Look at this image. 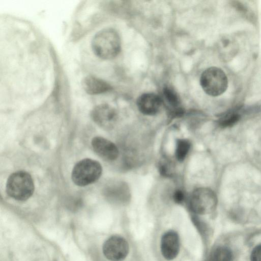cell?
<instances>
[{
	"instance_id": "1",
	"label": "cell",
	"mask_w": 261,
	"mask_h": 261,
	"mask_svg": "<svg viewBox=\"0 0 261 261\" xmlns=\"http://www.w3.org/2000/svg\"><path fill=\"white\" fill-rule=\"evenodd\" d=\"M91 46L97 57L103 60H111L119 53L121 40L114 29L106 28L98 31L93 36Z\"/></svg>"
},
{
	"instance_id": "2",
	"label": "cell",
	"mask_w": 261,
	"mask_h": 261,
	"mask_svg": "<svg viewBox=\"0 0 261 261\" xmlns=\"http://www.w3.org/2000/svg\"><path fill=\"white\" fill-rule=\"evenodd\" d=\"M34 189L32 176L28 172L22 171L11 174L7 179L6 187L7 194L19 201L29 199L33 195Z\"/></svg>"
},
{
	"instance_id": "3",
	"label": "cell",
	"mask_w": 261,
	"mask_h": 261,
	"mask_svg": "<svg viewBox=\"0 0 261 261\" xmlns=\"http://www.w3.org/2000/svg\"><path fill=\"white\" fill-rule=\"evenodd\" d=\"M102 171V167L98 162L90 159H85L74 166L71 178L76 185L86 186L96 181L100 178Z\"/></svg>"
},
{
	"instance_id": "4",
	"label": "cell",
	"mask_w": 261,
	"mask_h": 261,
	"mask_svg": "<svg viewBox=\"0 0 261 261\" xmlns=\"http://www.w3.org/2000/svg\"><path fill=\"white\" fill-rule=\"evenodd\" d=\"M200 83L205 93L211 96H218L226 91L228 81L226 75L221 69L211 67L202 73Z\"/></svg>"
},
{
	"instance_id": "5",
	"label": "cell",
	"mask_w": 261,
	"mask_h": 261,
	"mask_svg": "<svg viewBox=\"0 0 261 261\" xmlns=\"http://www.w3.org/2000/svg\"><path fill=\"white\" fill-rule=\"evenodd\" d=\"M217 204V198L215 193L207 188H199L192 193L189 206L196 214L205 215L213 212Z\"/></svg>"
},
{
	"instance_id": "6",
	"label": "cell",
	"mask_w": 261,
	"mask_h": 261,
	"mask_svg": "<svg viewBox=\"0 0 261 261\" xmlns=\"http://www.w3.org/2000/svg\"><path fill=\"white\" fill-rule=\"evenodd\" d=\"M103 253L111 261H122L129 252V245L123 237L113 236L103 244Z\"/></svg>"
},
{
	"instance_id": "7",
	"label": "cell",
	"mask_w": 261,
	"mask_h": 261,
	"mask_svg": "<svg viewBox=\"0 0 261 261\" xmlns=\"http://www.w3.org/2000/svg\"><path fill=\"white\" fill-rule=\"evenodd\" d=\"M91 117L95 123L105 128H111L116 120L115 110L107 104L95 107L91 111Z\"/></svg>"
},
{
	"instance_id": "8",
	"label": "cell",
	"mask_w": 261,
	"mask_h": 261,
	"mask_svg": "<svg viewBox=\"0 0 261 261\" xmlns=\"http://www.w3.org/2000/svg\"><path fill=\"white\" fill-rule=\"evenodd\" d=\"M179 249L180 242L178 233L174 230L166 232L161 240V251L163 257L167 260H172L178 255Z\"/></svg>"
},
{
	"instance_id": "9",
	"label": "cell",
	"mask_w": 261,
	"mask_h": 261,
	"mask_svg": "<svg viewBox=\"0 0 261 261\" xmlns=\"http://www.w3.org/2000/svg\"><path fill=\"white\" fill-rule=\"evenodd\" d=\"M91 145L94 151L105 160L114 161L119 155V150L117 146L112 142L103 137L93 138Z\"/></svg>"
},
{
	"instance_id": "10",
	"label": "cell",
	"mask_w": 261,
	"mask_h": 261,
	"mask_svg": "<svg viewBox=\"0 0 261 261\" xmlns=\"http://www.w3.org/2000/svg\"><path fill=\"white\" fill-rule=\"evenodd\" d=\"M162 102V99L158 95L146 93L138 98L137 105L141 113L145 115L152 116L159 112Z\"/></svg>"
},
{
	"instance_id": "11",
	"label": "cell",
	"mask_w": 261,
	"mask_h": 261,
	"mask_svg": "<svg viewBox=\"0 0 261 261\" xmlns=\"http://www.w3.org/2000/svg\"><path fill=\"white\" fill-rule=\"evenodd\" d=\"M82 85L85 92L90 95L100 94L112 89L107 82L93 75L85 77L82 82Z\"/></svg>"
},
{
	"instance_id": "12",
	"label": "cell",
	"mask_w": 261,
	"mask_h": 261,
	"mask_svg": "<svg viewBox=\"0 0 261 261\" xmlns=\"http://www.w3.org/2000/svg\"><path fill=\"white\" fill-rule=\"evenodd\" d=\"M163 97L169 107V114L174 113L182 109L178 94L173 87L165 86L163 90Z\"/></svg>"
},
{
	"instance_id": "13",
	"label": "cell",
	"mask_w": 261,
	"mask_h": 261,
	"mask_svg": "<svg viewBox=\"0 0 261 261\" xmlns=\"http://www.w3.org/2000/svg\"><path fill=\"white\" fill-rule=\"evenodd\" d=\"M111 191L110 194L114 196L115 199L122 202L127 201L129 198V191L127 185L125 183L120 182H117L110 188Z\"/></svg>"
},
{
	"instance_id": "14",
	"label": "cell",
	"mask_w": 261,
	"mask_h": 261,
	"mask_svg": "<svg viewBox=\"0 0 261 261\" xmlns=\"http://www.w3.org/2000/svg\"><path fill=\"white\" fill-rule=\"evenodd\" d=\"M191 147L190 142L186 139H178L176 143L175 155L179 162H182L186 158Z\"/></svg>"
},
{
	"instance_id": "15",
	"label": "cell",
	"mask_w": 261,
	"mask_h": 261,
	"mask_svg": "<svg viewBox=\"0 0 261 261\" xmlns=\"http://www.w3.org/2000/svg\"><path fill=\"white\" fill-rule=\"evenodd\" d=\"M232 258L231 251L226 247L220 246L213 251L210 261H232Z\"/></svg>"
},
{
	"instance_id": "16",
	"label": "cell",
	"mask_w": 261,
	"mask_h": 261,
	"mask_svg": "<svg viewBox=\"0 0 261 261\" xmlns=\"http://www.w3.org/2000/svg\"><path fill=\"white\" fill-rule=\"evenodd\" d=\"M240 115L237 113L230 114L222 117L219 120V124L225 127L235 124L240 119Z\"/></svg>"
},
{
	"instance_id": "17",
	"label": "cell",
	"mask_w": 261,
	"mask_h": 261,
	"mask_svg": "<svg viewBox=\"0 0 261 261\" xmlns=\"http://www.w3.org/2000/svg\"><path fill=\"white\" fill-rule=\"evenodd\" d=\"M172 165L168 160L161 162L159 166L160 174L165 177H169L172 174Z\"/></svg>"
},
{
	"instance_id": "18",
	"label": "cell",
	"mask_w": 261,
	"mask_h": 261,
	"mask_svg": "<svg viewBox=\"0 0 261 261\" xmlns=\"http://www.w3.org/2000/svg\"><path fill=\"white\" fill-rule=\"evenodd\" d=\"M251 261H261V245L255 247L252 250Z\"/></svg>"
},
{
	"instance_id": "19",
	"label": "cell",
	"mask_w": 261,
	"mask_h": 261,
	"mask_svg": "<svg viewBox=\"0 0 261 261\" xmlns=\"http://www.w3.org/2000/svg\"><path fill=\"white\" fill-rule=\"evenodd\" d=\"M173 198L174 202L176 203H181L185 199V195L184 192L180 190H176L174 192Z\"/></svg>"
}]
</instances>
